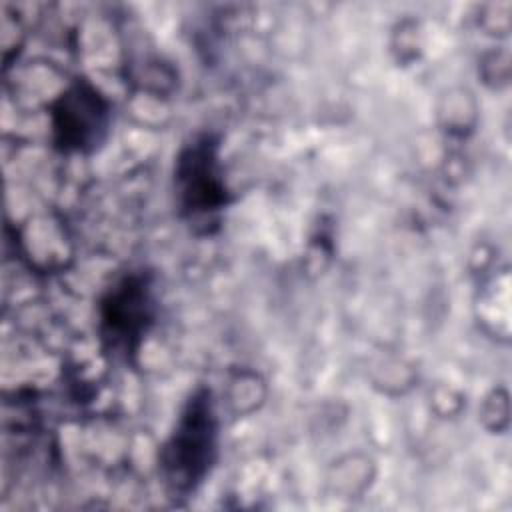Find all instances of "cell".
I'll return each mask as SVG.
<instances>
[{
	"instance_id": "obj_1",
	"label": "cell",
	"mask_w": 512,
	"mask_h": 512,
	"mask_svg": "<svg viewBox=\"0 0 512 512\" xmlns=\"http://www.w3.org/2000/svg\"><path fill=\"white\" fill-rule=\"evenodd\" d=\"M216 448V424L206 394L194 396L164 448L162 464L174 490H190L206 474Z\"/></svg>"
},
{
	"instance_id": "obj_2",
	"label": "cell",
	"mask_w": 512,
	"mask_h": 512,
	"mask_svg": "<svg viewBox=\"0 0 512 512\" xmlns=\"http://www.w3.org/2000/svg\"><path fill=\"white\" fill-rule=\"evenodd\" d=\"M104 116L106 106L102 98L92 88L78 84L56 106L54 128L62 144L82 148L98 138V130L104 128Z\"/></svg>"
},
{
	"instance_id": "obj_3",
	"label": "cell",
	"mask_w": 512,
	"mask_h": 512,
	"mask_svg": "<svg viewBox=\"0 0 512 512\" xmlns=\"http://www.w3.org/2000/svg\"><path fill=\"white\" fill-rule=\"evenodd\" d=\"M178 180L182 196L190 210H214L224 202L222 182L216 174V158L212 146L194 144L178 164Z\"/></svg>"
}]
</instances>
